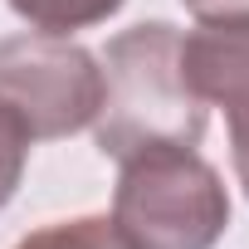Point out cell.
Here are the masks:
<instances>
[{
    "label": "cell",
    "instance_id": "277c9868",
    "mask_svg": "<svg viewBox=\"0 0 249 249\" xmlns=\"http://www.w3.org/2000/svg\"><path fill=\"white\" fill-rule=\"evenodd\" d=\"M181 64L196 88V98L210 107H244L249 103V15L230 20H200L191 35H181Z\"/></svg>",
    "mask_w": 249,
    "mask_h": 249
},
{
    "label": "cell",
    "instance_id": "6da1fadb",
    "mask_svg": "<svg viewBox=\"0 0 249 249\" xmlns=\"http://www.w3.org/2000/svg\"><path fill=\"white\" fill-rule=\"evenodd\" d=\"M103 98L93 117L98 152L127 161L152 147H196L205 137V103L196 98L181 64V30L166 20H142L107 39Z\"/></svg>",
    "mask_w": 249,
    "mask_h": 249
},
{
    "label": "cell",
    "instance_id": "5b68a950",
    "mask_svg": "<svg viewBox=\"0 0 249 249\" xmlns=\"http://www.w3.org/2000/svg\"><path fill=\"white\" fill-rule=\"evenodd\" d=\"M127 0H10V10L39 35H73L112 20Z\"/></svg>",
    "mask_w": 249,
    "mask_h": 249
},
{
    "label": "cell",
    "instance_id": "8992f818",
    "mask_svg": "<svg viewBox=\"0 0 249 249\" xmlns=\"http://www.w3.org/2000/svg\"><path fill=\"white\" fill-rule=\"evenodd\" d=\"M15 249H132V244L117 234L107 215H78V220H54L30 230Z\"/></svg>",
    "mask_w": 249,
    "mask_h": 249
},
{
    "label": "cell",
    "instance_id": "7a4b0ae2",
    "mask_svg": "<svg viewBox=\"0 0 249 249\" xmlns=\"http://www.w3.org/2000/svg\"><path fill=\"white\" fill-rule=\"evenodd\" d=\"M117 166L112 225L132 249H215L230 230V191L196 147H152Z\"/></svg>",
    "mask_w": 249,
    "mask_h": 249
},
{
    "label": "cell",
    "instance_id": "52a82bcc",
    "mask_svg": "<svg viewBox=\"0 0 249 249\" xmlns=\"http://www.w3.org/2000/svg\"><path fill=\"white\" fill-rule=\"evenodd\" d=\"M25 161H30V137H25V127L0 107V210L10 205V196L20 191V181H25Z\"/></svg>",
    "mask_w": 249,
    "mask_h": 249
},
{
    "label": "cell",
    "instance_id": "9c48e42d",
    "mask_svg": "<svg viewBox=\"0 0 249 249\" xmlns=\"http://www.w3.org/2000/svg\"><path fill=\"white\" fill-rule=\"evenodd\" d=\"M196 20H230V15H249V0H181Z\"/></svg>",
    "mask_w": 249,
    "mask_h": 249
},
{
    "label": "cell",
    "instance_id": "ba28073f",
    "mask_svg": "<svg viewBox=\"0 0 249 249\" xmlns=\"http://www.w3.org/2000/svg\"><path fill=\"white\" fill-rule=\"evenodd\" d=\"M225 117H230V161H234V176H239V186L249 196V103L225 112Z\"/></svg>",
    "mask_w": 249,
    "mask_h": 249
},
{
    "label": "cell",
    "instance_id": "3957f363",
    "mask_svg": "<svg viewBox=\"0 0 249 249\" xmlns=\"http://www.w3.org/2000/svg\"><path fill=\"white\" fill-rule=\"evenodd\" d=\"M103 98L98 54L69 35H10L0 39V107L30 142H59L93 127Z\"/></svg>",
    "mask_w": 249,
    "mask_h": 249
}]
</instances>
